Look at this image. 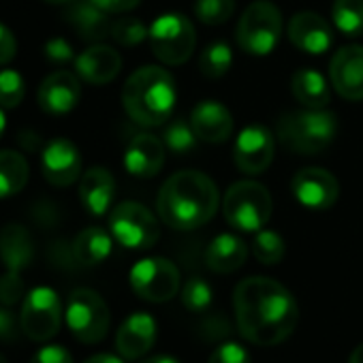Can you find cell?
Segmentation results:
<instances>
[{"mask_svg":"<svg viewBox=\"0 0 363 363\" xmlns=\"http://www.w3.org/2000/svg\"><path fill=\"white\" fill-rule=\"evenodd\" d=\"M331 18L342 35L359 37L363 33V0H335Z\"/></svg>","mask_w":363,"mask_h":363,"instance_id":"29","label":"cell"},{"mask_svg":"<svg viewBox=\"0 0 363 363\" xmlns=\"http://www.w3.org/2000/svg\"><path fill=\"white\" fill-rule=\"evenodd\" d=\"M150 48L154 56L164 65H184L197 45L195 26L182 13H164L150 26Z\"/></svg>","mask_w":363,"mask_h":363,"instance_id":"7","label":"cell"},{"mask_svg":"<svg viewBox=\"0 0 363 363\" xmlns=\"http://www.w3.org/2000/svg\"><path fill=\"white\" fill-rule=\"evenodd\" d=\"M248 257L246 244L231 233H223L212 240V244L206 250V263L216 274H233L238 272Z\"/></svg>","mask_w":363,"mask_h":363,"instance_id":"25","label":"cell"},{"mask_svg":"<svg viewBox=\"0 0 363 363\" xmlns=\"http://www.w3.org/2000/svg\"><path fill=\"white\" fill-rule=\"evenodd\" d=\"M37 99H39L41 109L48 113H54V116L69 113L77 107L82 99L79 79L69 71H56L43 79Z\"/></svg>","mask_w":363,"mask_h":363,"instance_id":"17","label":"cell"},{"mask_svg":"<svg viewBox=\"0 0 363 363\" xmlns=\"http://www.w3.org/2000/svg\"><path fill=\"white\" fill-rule=\"evenodd\" d=\"M220 206L214 179L201 171L173 173L160 186L156 210L164 225L177 231H193L208 225Z\"/></svg>","mask_w":363,"mask_h":363,"instance_id":"2","label":"cell"},{"mask_svg":"<svg viewBox=\"0 0 363 363\" xmlns=\"http://www.w3.org/2000/svg\"><path fill=\"white\" fill-rule=\"evenodd\" d=\"M240 333L257 346H276L297 327L299 310L293 293L263 276L242 280L233 293Z\"/></svg>","mask_w":363,"mask_h":363,"instance_id":"1","label":"cell"},{"mask_svg":"<svg viewBox=\"0 0 363 363\" xmlns=\"http://www.w3.org/2000/svg\"><path fill=\"white\" fill-rule=\"evenodd\" d=\"M164 164V141L154 135H135L124 150V167L135 177H154Z\"/></svg>","mask_w":363,"mask_h":363,"instance_id":"19","label":"cell"},{"mask_svg":"<svg viewBox=\"0 0 363 363\" xmlns=\"http://www.w3.org/2000/svg\"><path fill=\"white\" fill-rule=\"evenodd\" d=\"M26 94L24 77L13 69L0 71V107H18Z\"/></svg>","mask_w":363,"mask_h":363,"instance_id":"35","label":"cell"},{"mask_svg":"<svg viewBox=\"0 0 363 363\" xmlns=\"http://www.w3.org/2000/svg\"><path fill=\"white\" fill-rule=\"evenodd\" d=\"M22 331L33 342L52 340L62 325V303L54 289L37 286L24 297L22 306Z\"/></svg>","mask_w":363,"mask_h":363,"instance_id":"11","label":"cell"},{"mask_svg":"<svg viewBox=\"0 0 363 363\" xmlns=\"http://www.w3.org/2000/svg\"><path fill=\"white\" fill-rule=\"evenodd\" d=\"M212 286L201 280V278H191L184 289H182V303H184L186 310H193V312H201L206 310L210 303H212Z\"/></svg>","mask_w":363,"mask_h":363,"instance_id":"36","label":"cell"},{"mask_svg":"<svg viewBox=\"0 0 363 363\" xmlns=\"http://www.w3.org/2000/svg\"><path fill=\"white\" fill-rule=\"evenodd\" d=\"M175 79L162 67H141L124 84L122 105L133 122L158 126L167 122L175 107Z\"/></svg>","mask_w":363,"mask_h":363,"instance_id":"3","label":"cell"},{"mask_svg":"<svg viewBox=\"0 0 363 363\" xmlns=\"http://www.w3.org/2000/svg\"><path fill=\"white\" fill-rule=\"evenodd\" d=\"M291 88L295 99L308 109H323L329 103L327 79L314 69H299L291 77Z\"/></svg>","mask_w":363,"mask_h":363,"instance_id":"27","label":"cell"},{"mask_svg":"<svg viewBox=\"0 0 363 363\" xmlns=\"http://www.w3.org/2000/svg\"><path fill=\"white\" fill-rule=\"evenodd\" d=\"M22 331V320L9 310V306H0V342H16Z\"/></svg>","mask_w":363,"mask_h":363,"instance_id":"39","label":"cell"},{"mask_svg":"<svg viewBox=\"0 0 363 363\" xmlns=\"http://www.w3.org/2000/svg\"><path fill=\"white\" fill-rule=\"evenodd\" d=\"M337 133V120L325 109H303L284 113L278 120V139L297 154H318L331 145Z\"/></svg>","mask_w":363,"mask_h":363,"instance_id":"4","label":"cell"},{"mask_svg":"<svg viewBox=\"0 0 363 363\" xmlns=\"http://www.w3.org/2000/svg\"><path fill=\"white\" fill-rule=\"evenodd\" d=\"M111 235L99 227L84 229L73 242V259L79 265L92 267L103 263L111 255Z\"/></svg>","mask_w":363,"mask_h":363,"instance_id":"26","label":"cell"},{"mask_svg":"<svg viewBox=\"0 0 363 363\" xmlns=\"http://www.w3.org/2000/svg\"><path fill=\"white\" fill-rule=\"evenodd\" d=\"M191 126L201 141L223 143L233 133V116L218 101H201L191 113Z\"/></svg>","mask_w":363,"mask_h":363,"instance_id":"20","label":"cell"},{"mask_svg":"<svg viewBox=\"0 0 363 363\" xmlns=\"http://www.w3.org/2000/svg\"><path fill=\"white\" fill-rule=\"evenodd\" d=\"M231 65H233V52H231L229 43H225V41H216V43L208 45L199 60L201 73L210 79L225 77L229 73Z\"/></svg>","mask_w":363,"mask_h":363,"instance_id":"30","label":"cell"},{"mask_svg":"<svg viewBox=\"0 0 363 363\" xmlns=\"http://www.w3.org/2000/svg\"><path fill=\"white\" fill-rule=\"evenodd\" d=\"M282 35L280 9L267 0L252 3L235 28L238 45L250 56H267L276 50Z\"/></svg>","mask_w":363,"mask_h":363,"instance_id":"6","label":"cell"},{"mask_svg":"<svg viewBox=\"0 0 363 363\" xmlns=\"http://www.w3.org/2000/svg\"><path fill=\"white\" fill-rule=\"evenodd\" d=\"M128 280L135 295L152 303H164L173 299L179 291V272L169 259L162 257L137 261L130 269Z\"/></svg>","mask_w":363,"mask_h":363,"instance_id":"10","label":"cell"},{"mask_svg":"<svg viewBox=\"0 0 363 363\" xmlns=\"http://www.w3.org/2000/svg\"><path fill=\"white\" fill-rule=\"evenodd\" d=\"M329 79L346 101L363 99V45H346L331 58Z\"/></svg>","mask_w":363,"mask_h":363,"instance_id":"14","label":"cell"},{"mask_svg":"<svg viewBox=\"0 0 363 363\" xmlns=\"http://www.w3.org/2000/svg\"><path fill=\"white\" fill-rule=\"evenodd\" d=\"M233 158L238 169H242L244 173H263L274 160V135L269 133V128L261 124L246 126L235 139Z\"/></svg>","mask_w":363,"mask_h":363,"instance_id":"13","label":"cell"},{"mask_svg":"<svg viewBox=\"0 0 363 363\" xmlns=\"http://www.w3.org/2000/svg\"><path fill=\"white\" fill-rule=\"evenodd\" d=\"M5 126H7V118H5L3 109H0V137H3V133H5Z\"/></svg>","mask_w":363,"mask_h":363,"instance_id":"48","label":"cell"},{"mask_svg":"<svg viewBox=\"0 0 363 363\" xmlns=\"http://www.w3.org/2000/svg\"><path fill=\"white\" fill-rule=\"evenodd\" d=\"M156 320L145 312L130 314L118 329L116 335V348L122 359L135 361L150 352V348L156 342Z\"/></svg>","mask_w":363,"mask_h":363,"instance_id":"16","label":"cell"},{"mask_svg":"<svg viewBox=\"0 0 363 363\" xmlns=\"http://www.w3.org/2000/svg\"><path fill=\"white\" fill-rule=\"evenodd\" d=\"M348 363H363V344H359V346L350 352Z\"/></svg>","mask_w":363,"mask_h":363,"instance_id":"47","label":"cell"},{"mask_svg":"<svg viewBox=\"0 0 363 363\" xmlns=\"http://www.w3.org/2000/svg\"><path fill=\"white\" fill-rule=\"evenodd\" d=\"M35 246L26 227L22 225H5L0 229V259L11 272H22L33 263Z\"/></svg>","mask_w":363,"mask_h":363,"instance_id":"24","label":"cell"},{"mask_svg":"<svg viewBox=\"0 0 363 363\" xmlns=\"http://www.w3.org/2000/svg\"><path fill=\"white\" fill-rule=\"evenodd\" d=\"M229 333V323L223 316H212L203 323L201 335H206L208 340H220L223 335Z\"/></svg>","mask_w":363,"mask_h":363,"instance_id":"43","label":"cell"},{"mask_svg":"<svg viewBox=\"0 0 363 363\" xmlns=\"http://www.w3.org/2000/svg\"><path fill=\"white\" fill-rule=\"evenodd\" d=\"M120 69H122L120 54L113 48L101 45V43L88 48L86 52H82L75 58L77 75L82 79H86L88 84H96V86H103V84H109L111 79H116Z\"/></svg>","mask_w":363,"mask_h":363,"instance_id":"21","label":"cell"},{"mask_svg":"<svg viewBox=\"0 0 363 363\" xmlns=\"http://www.w3.org/2000/svg\"><path fill=\"white\" fill-rule=\"evenodd\" d=\"M45 3H50V5H69V3H73V0H45Z\"/></svg>","mask_w":363,"mask_h":363,"instance_id":"49","label":"cell"},{"mask_svg":"<svg viewBox=\"0 0 363 363\" xmlns=\"http://www.w3.org/2000/svg\"><path fill=\"white\" fill-rule=\"evenodd\" d=\"M109 231L120 246L130 250L152 248L160 235L154 214L137 201H122L113 208L109 216Z\"/></svg>","mask_w":363,"mask_h":363,"instance_id":"9","label":"cell"},{"mask_svg":"<svg viewBox=\"0 0 363 363\" xmlns=\"http://www.w3.org/2000/svg\"><path fill=\"white\" fill-rule=\"evenodd\" d=\"M208 363H252L248 350L238 342H225L220 344L212 354Z\"/></svg>","mask_w":363,"mask_h":363,"instance_id":"38","label":"cell"},{"mask_svg":"<svg viewBox=\"0 0 363 363\" xmlns=\"http://www.w3.org/2000/svg\"><path fill=\"white\" fill-rule=\"evenodd\" d=\"M116 197V179L105 167H92L82 175L79 199L92 216H103Z\"/></svg>","mask_w":363,"mask_h":363,"instance_id":"22","label":"cell"},{"mask_svg":"<svg viewBox=\"0 0 363 363\" xmlns=\"http://www.w3.org/2000/svg\"><path fill=\"white\" fill-rule=\"evenodd\" d=\"M84 363H124L120 357H116V354H94V357H90V359H86Z\"/></svg>","mask_w":363,"mask_h":363,"instance_id":"45","label":"cell"},{"mask_svg":"<svg viewBox=\"0 0 363 363\" xmlns=\"http://www.w3.org/2000/svg\"><path fill=\"white\" fill-rule=\"evenodd\" d=\"M92 3L105 13H124L135 9L141 0H92Z\"/></svg>","mask_w":363,"mask_h":363,"instance_id":"44","label":"cell"},{"mask_svg":"<svg viewBox=\"0 0 363 363\" xmlns=\"http://www.w3.org/2000/svg\"><path fill=\"white\" fill-rule=\"evenodd\" d=\"M235 11L233 0H197L195 16L208 26H220L231 20Z\"/></svg>","mask_w":363,"mask_h":363,"instance_id":"33","label":"cell"},{"mask_svg":"<svg viewBox=\"0 0 363 363\" xmlns=\"http://www.w3.org/2000/svg\"><path fill=\"white\" fill-rule=\"evenodd\" d=\"M141 363H179V361L173 359V357H169V354H154V357L143 359Z\"/></svg>","mask_w":363,"mask_h":363,"instance_id":"46","label":"cell"},{"mask_svg":"<svg viewBox=\"0 0 363 363\" xmlns=\"http://www.w3.org/2000/svg\"><path fill=\"white\" fill-rule=\"evenodd\" d=\"M65 18L84 41L96 43L111 33L107 13L101 11L92 0H73L65 9Z\"/></svg>","mask_w":363,"mask_h":363,"instance_id":"23","label":"cell"},{"mask_svg":"<svg viewBox=\"0 0 363 363\" xmlns=\"http://www.w3.org/2000/svg\"><path fill=\"white\" fill-rule=\"evenodd\" d=\"M24 293H26V289H24V280H22L20 272L7 269L3 274V278H0V303L13 308L24 297Z\"/></svg>","mask_w":363,"mask_h":363,"instance_id":"37","label":"cell"},{"mask_svg":"<svg viewBox=\"0 0 363 363\" xmlns=\"http://www.w3.org/2000/svg\"><path fill=\"white\" fill-rule=\"evenodd\" d=\"M293 197L308 210H329L340 195L337 179L318 167H306L295 173L291 182Z\"/></svg>","mask_w":363,"mask_h":363,"instance_id":"12","label":"cell"},{"mask_svg":"<svg viewBox=\"0 0 363 363\" xmlns=\"http://www.w3.org/2000/svg\"><path fill=\"white\" fill-rule=\"evenodd\" d=\"M43 177L54 186H71L82 173V154L69 139H54L41 156Z\"/></svg>","mask_w":363,"mask_h":363,"instance_id":"15","label":"cell"},{"mask_svg":"<svg viewBox=\"0 0 363 363\" xmlns=\"http://www.w3.org/2000/svg\"><path fill=\"white\" fill-rule=\"evenodd\" d=\"M286 33H289L291 43L297 50L312 54V56L325 54L333 43L329 24L318 13H310V11H301V13L293 16Z\"/></svg>","mask_w":363,"mask_h":363,"instance_id":"18","label":"cell"},{"mask_svg":"<svg viewBox=\"0 0 363 363\" xmlns=\"http://www.w3.org/2000/svg\"><path fill=\"white\" fill-rule=\"evenodd\" d=\"M43 52L48 56V60H52V62H62L65 65V62H71L73 60V48H71V43L65 41V39H60V37L50 39L45 43Z\"/></svg>","mask_w":363,"mask_h":363,"instance_id":"41","label":"cell"},{"mask_svg":"<svg viewBox=\"0 0 363 363\" xmlns=\"http://www.w3.org/2000/svg\"><path fill=\"white\" fill-rule=\"evenodd\" d=\"M28 160L16 150H0V199L24 191L28 184Z\"/></svg>","mask_w":363,"mask_h":363,"instance_id":"28","label":"cell"},{"mask_svg":"<svg viewBox=\"0 0 363 363\" xmlns=\"http://www.w3.org/2000/svg\"><path fill=\"white\" fill-rule=\"evenodd\" d=\"M223 214L238 231H261L272 216V197L259 182H235L225 195Z\"/></svg>","mask_w":363,"mask_h":363,"instance_id":"5","label":"cell"},{"mask_svg":"<svg viewBox=\"0 0 363 363\" xmlns=\"http://www.w3.org/2000/svg\"><path fill=\"white\" fill-rule=\"evenodd\" d=\"M30 363H73V357L65 346L50 344V346H43L41 350H37L35 357L30 359Z\"/></svg>","mask_w":363,"mask_h":363,"instance_id":"40","label":"cell"},{"mask_svg":"<svg viewBox=\"0 0 363 363\" xmlns=\"http://www.w3.org/2000/svg\"><path fill=\"white\" fill-rule=\"evenodd\" d=\"M284 240L276 231H259L252 242V255L263 265H276L284 259Z\"/></svg>","mask_w":363,"mask_h":363,"instance_id":"32","label":"cell"},{"mask_svg":"<svg viewBox=\"0 0 363 363\" xmlns=\"http://www.w3.org/2000/svg\"><path fill=\"white\" fill-rule=\"evenodd\" d=\"M71 333L84 344L101 342L109 331V308L105 299L92 289H75L69 295L65 310Z\"/></svg>","mask_w":363,"mask_h":363,"instance_id":"8","label":"cell"},{"mask_svg":"<svg viewBox=\"0 0 363 363\" xmlns=\"http://www.w3.org/2000/svg\"><path fill=\"white\" fill-rule=\"evenodd\" d=\"M116 43L120 45H126V48H133V45H139L141 41L147 39L150 35V28H145V24L137 18H122V20H116L111 24V33Z\"/></svg>","mask_w":363,"mask_h":363,"instance_id":"34","label":"cell"},{"mask_svg":"<svg viewBox=\"0 0 363 363\" xmlns=\"http://www.w3.org/2000/svg\"><path fill=\"white\" fill-rule=\"evenodd\" d=\"M197 135L193 130L191 124H186L184 120H173L167 128H164V135H162V141H164V147L175 152V154H186L191 150H195L197 145Z\"/></svg>","mask_w":363,"mask_h":363,"instance_id":"31","label":"cell"},{"mask_svg":"<svg viewBox=\"0 0 363 363\" xmlns=\"http://www.w3.org/2000/svg\"><path fill=\"white\" fill-rule=\"evenodd\" d=\"M16 52H18V43L13 33L5 24H0V65L11 62L16 58Z\"/></svg>","mask_w":363,"mask_h":363,"instance_id":"42","label":"cell"},{"mask_svg":"<svg viewBox=\"0 0 363 363\" xmlns=\"http://www.w3.org/2000/svg\"><path fill=\"white\" fill-rule=\"evenodd\" d=\"M0 363H7V359H5L3 354H0Z\"/></svg>","mask_w":363,"mask_h":363,"instance_id":"50","label":"cell"}]
</instances>
